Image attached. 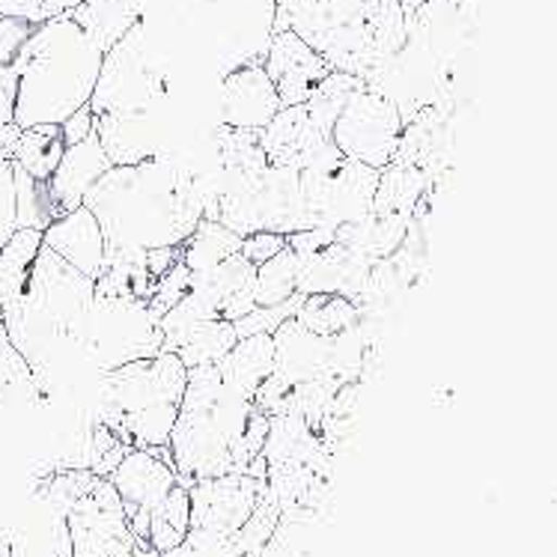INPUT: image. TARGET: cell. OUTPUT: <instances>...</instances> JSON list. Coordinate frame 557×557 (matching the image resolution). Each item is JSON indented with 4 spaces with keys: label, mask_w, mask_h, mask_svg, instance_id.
I'll return each mask as SVG.
<instances>
[{
    "label": "cell",
    "mask_w": 557,
    "mask_h": 557,
    "mask_svg": "<svg viewBox=\"0 0 557 557\" xmlns=\"http://www.w3.org/2000/svg\"><path fill=\"white\" fill-rule=\"evenodd\" d=\"M34 30V22L12 18V15H0V66H12V63H15V58L22 54L24 42L30 39Z\"/></svg>",
    "instance_id": "cell-36"
},
{
    "label": "cell",
    "mask_w": 557,
    "mask_h": 557,
    "mask_svg": "<svg viewBox=\"0 0 557 557\" xmlns=\"http://www.w3.org/2000/svg\"><path fill=\"white\" fill-rule=\"evenodd\" d=\"M296 319L313 334L337 337V334L361 322V308L341 293H319V296L301 298Z\"/></svg>",
    "instance_id": "cell-27"
},
{
    "label": "cell",
    "mask_w": 557,
    "mask_h": 557,
    "mask_svg": "<svg viewBox=\"0 0 557 557\" xmlns=\"http://www.w3.org/2000/svg\"><path fill=\"white\" fill-rule=\"evenodd\" d=\"M265 72L272 78L274 90L281 96L284 108L289 104H305L313 96L319 84L331 72V63L317 48L308 46L296 30H274L272 46L265 54Z\"/></svg>",
    "instance_id": "cell-13"
},
{
    "label": "cell",
    "mask_w": 557,
    "mask_h": 557,
    "mask_svg": "<svg viewBox=\"0 0 557 557\" xmlns=\"http://www.w3.org/2000/svg\"><path fill=\"white\" fill-rule=\"evenodd\" d=\"M135 557H161V555L152 546H147V543H140V546H137V552H135Z\"/></svg>",
    "instance_id": "cell-42"
},
{
    "label": "cell",
    "mask_w": 557,
    "mask_h": 557,
    "mask_svg": "<svg viewBox=\"0 0 557 557\" xmlns=\"http://www.w3.org/2000/svg\"><path fill=\"white\" fill-rule=\"evenodd\" d=\"M423 183H426L423 168H418V164H406V161H391L385 171L379 173V185H375L373 197V215L411 218L414 206L421 200Z\"/></svg>",
    "instance_id": "cell-21"
},
{
    "label": "cell",
    "mask_w": 557,
    "mask_h": 557,
    "mask_svg": "<svg viewBox=\"0 0 557 557\" xmlns=\"http://www.w3.org/2000/svg\"><path fill=\"white\" fill-rule=\"evenodd\" d=\"M164 96V72L152 60L144 22H137L111 51H104L102 72L92 90V114H144L156 111Z\"/></svg>",
    "instance_id": "cell-7"
},
{
    "label": "cell",
    "mask_w": 557,
    "mask_h": 557,
    "mask_svg": "<svg viewBox=\"0 0 557 557\" xmlns=\"http://www.w3.org/2000/svg\"><path fill=\"white\" fill-rule=\"evenodd\" d=\"M253 414V399L224 385L215 364L188 370L180 418L168 444L180 480L185 478L191 486L242 471V442Z\"/></svg>",
    "instance_id": "cell-4"
},
{
    "label": "cell",
    "mask_w": 557,
    "mask_h": 557,
    "mask_svg": "<svg viewBox=\"0 0 557 557\" xmlns=\"http://www.w3.org/2000/svg\"><path fill=\"white\" fill-rule=\"evenodd\" d=\"M403 128L406 120L399 114V104L382 90L364 84L337 116L331 140L346 159L367 164L373 171H385L397 159Z\"/></svg>",
    "instance_id": "cell-8"
},
{
    "label": "cell",
    "mask_w": 557,
    "mask_h": 557,
    "mask_svg": "<svg viewBox=\"0 0 557 557\" xmlns=\"http://www.w3.org/2000/svg\"><path fill=\"white\" fill-rule=\"evenodd\" d=\"M0 317H3V301H0Z\"/></svg>",
    "instance_id": "cell-43"
},
{
    "label": "cell",
    "mask_w": 557,
    "mask_h": 557,
    "mask_svg": "<svg viewBox=\"0 0 557 557\" xmlns=\"http://www.w3.org/2000/svg\"><path fill=\"white\" fill-rule=\"evenodd\" d=\"M159 352H164V331L161 317L147 298H92L81 329V358L92 373H114L120 367L147 361Z\"/></svg>",
    "instance_id": "cell-6"
},
{
    "label": "cell",
    "mask_w": 557,
    "mask_h": 557,
    "mask_svg": "<svg viewBox=\"0 0 557 557\" xmlns=\"http://www.w3.org/2000/svg\"><path fill=\"white\" fill-rule=\"evenodd\" d=\"M152 114L156 111L96 116V135L102 140L111 164H137V161L161 156Z\"/></svg>",
    "instance_id": "cell-19"
},
{
    "label": "cell",
    "mask_w": 557,
    "mask_h": 557,
    "mask_svg": "<svg viewBox=\"0 0 557 557\" xmlns=\"http://www.w3.org/2000/svg\"><path fill=\"white\" fill-rule=\"evenodd\" d=\"M215 367L224 385L233 387L242 397L253 399L262 382L274 373V334L242 337Z\"/></svg>",
    "instance_id": "cell-20"
},
{
    "label": "cell",
    "mask_w": 557,
    "mask_h": 557,
    "mask_svg": "<svg viewBox=\"0 0 557 557\" xmlns=\"http://www.w3.org/2000/svg\"><path fill=\"white\" fill-rule=\"evenodd\" d=\"M242 250V236L233 233L227 224L203 218L191 236L183 242V262L191 272H212L221 262Z\"/></svg>",
    "instance_id": "cell-24"
},
{
    "label": "cell",
    "mask_w": 557,
    "mask_h": 557,
    "mask_svg": "<svg viewBox=\"0 0 557 557\" xmlns=\"http://www.w3.org/2000/svg\"><path fill=\"white\" fill-rule=\"evenodd\" d=\"M215 149L218 159H221V171L227 176H250V173H260L269 168L260 132L233 128V125L221 123L215 135Z\"/></svg>",
    "instance_id": "cell-28"
},
{
    "label": "cell",
    "mask_w": 557,
    "mask_h": 557,
    "mask_svg": "<svg viewBox=\"0 0 557 557\" xmlns=\"http://www.w3.org/2000/svg\"><path fill=\"white\" fill-rule=\"evenodd\" d=\"M334 337H322L305 329L296 317L286 319L274 331V375L289 387L308 385L331 370Z\"/></svg>",
    "instance_id": "cell-16"
},
{
    "label": "cell",
    "mask_w": 557,
    "mask_h": 557,
    "mask_svg": "<svg viewBox=\"0 0 557 557\" xmlns=\"http://www.w3.org/2000/svg\"><path fill=\"white\" fill-rule=\"evenodd\" d=\"M286 248V236L284 233H272V230H257L242 239V257L250 260L253 265H262L269 262L274 253H281Z\"/></svg>",
    "instance_id": "cell-37"
},
{
    "label": "cell",
    "mask_w": 557,
    "mask_h": 557,
    "mask_svg": "<svg viewBox=\"0 0 557 557\" xmlns=\"http://www.w3.org/2000/svg\"><path fill=\"white\" fill-rule=\"evenodd\" d=\"M42 403L46 397L39 391L34 370L12 346L7 325L0 319V409H22V406H42Z\"/></svg>",
    "instance_id": "cell-22"
},
{
    "label": "cell",
    "mask_w": 557,
    "mask_h": 557,
    "mask_svg": "<svg viewBox=\"0 0 557 557\" xmlns=\"http://www.w3.org/2000/svg\"><path fill=\"white\" fill-rule=\"evenodd\" d=\"M111 168H114V164L108 159V152H104L102 140H99L96 132H92L87 140L66 147V152H63V159H60L58 164V171L51 173V180L46 183L54 218L66 215L72 209L84 206L87 191H90L92 185L99 183Z\"/></svg>",
    "instance_id": "cell-15"
},
{
    "label": "cell",
    "mask_w": 557,
    "mask_h": 557,
    "mask_svg": "<svg viewBox=\"0 0 557 557\" xmlns=\"http://www.w3.org/2000/svg\"><path fill=\"white\" fill-rule=\"evenodd\" d=\"M63 152H66V140H63L60 125H34V128H22V137H18V144H15V156H12V161H15L30 180H36V183H48L51 173L58 171Z\"/></svg>",
    "instance_id": "cell-23"
},
{
    "label": "cell",
    "mask_w": 557,
    "mask_h": 557,
    "mask_svg": "<svg viewBox=\"0 0 557 557\" xmlns=\"http://www.w3.org/2000/svg\"><path fill=\"white\" fill-rule=\"evenodd\" d=\"M269 478L253 471H233L224 478L191 483V528L236 536L269 492Z\"/></svg>",
    "instance_id": "cell-10"
},
{
    "label": "cell",
    "mask_w": 557,
    "mask_h": 557,
    "mask_svg": "<svg viewBox=\"0 0 557 557\" xmlns=\"http://www.w3.org/2000/svg\"><path fill=\"white\" fill-rule=\"evenodd\" d=\"M185 385L188 367L176 352H159L99 375L96 423L114 430L128 447L168 450Z\"/></svg>",
    "instance_id": "cell-5"
},
{
    "label": "cell",
    "mask_w": 557,
    "mask_h": 557,
    "mask_svg": "<svg viewBox=\"0 0 557 557\" xmlns=\"http://www.w3.org/2000/svg\"><path fill=\"white\" fill-rule=\"evenodd\" d=\"M69 512L36 490L15 524L0 528V557H72Z\"/></svg>",
    "instance_id": "cell-12"
},
{
    "label": "cell",
    "mask_w": 557,
    "mask_h": 557,
    "mask_svg": "<svg viewBox=\"0 0 557 557\" xmlns=\"http://www.w3.org/2000/svg\"><path fill=\"white\" fill-rule=\"evenodd\" d=\"M161 557H242L236 548L233 536L215 534V531H203V528H191L188 536L183 540V546L173 548L171 555Z\"/></svg>",
    "instance_id": "cell-33"
},
{
    "label": "cell",
    "mask_w": 557,
    "mask_h": 557,
    "mask_svg": "<svg viewBox=\"0 0 557 557\" xmlns=\"http://www.w3.org/2000/svg\"><path fill=\"white\" fill-rule=\"evenodd\" d=\"M96 298V281L42 245L22 296L3 308L12 346L34 370L46 403L81 358V329Z\"/></svg>",
    "instance_id": "cell-2"
},
{
    "label": "cell",
    "mask_w": 557,
    "mask_h": 557,
    "mask_svg": "<svg viewBox=\"0 0 557 557\" xmlns=\"http://www.w3.org/2000/svg\"><path fill=\"white\" fill-rule=\"evenodd\" d=\"M108 480L120 492V500H123L125 516H128L135 536L140 543H147L149 516L164 504L173 486H180V474H176L173 462L161 459L159 450L132 447Z\"/></svg>",
    "instance_id": "cell-11"
},
{
    "label": "cell",
    "mask_w": 557,
    "mask_h": 557,
    "mask_svg": "<svg viewBox=\"0 0 557 557\" xmlns=\"http://www.w3.org/2000/svg\"><path fill=\"white\" fill-rule=\"evenodd\" d=\"M183 260V248H152L147 250V265H149V274L159 281L161 274L173 269L176 262Z\"/></svg>",
    "instance_id": "cell-40"
},
{
    "label": "cell",
    "mask_w": 557,
    "mask_h": 557,
    "mask_svg": "<svg viewBox=\"0 0 557 557\" xmlns=\"http://www.w3.org/2000/svg\"><path fill=\"white\" fill-rule=\"evenodd\" d=\"M361 87H364V78H358L352 72L331 69L329 75H325V81L319 84L317 90H313V96L305 102L308 104L310 116H313V123H317L322 132H329L331 135V128L337 123V116H341V111L346 108V102H349Z\"/></svg>",
    "instance_id": "cell-30"
},
{
    "label": "cell",
    "mask_w": 557,
    "mask_h": 557,
    "mask_svg": "<svg viewBox=\"0 0 557 557\" xmlns=\"http://www.w3.org/2000/svg\"><path fill=\"white\" fill-rule=\"evenodd\" d=\"M298 293V253L286 245L272 260L257 265V284H253V298L257 308H274L284 305Z\"/></svg>",
    "instance_id": "cell-29"
},
{
    "label": "cell",
    "mask_w": 557,
    "mask_h": 557,
    "mask_svg": "<svg viewBox=\"0 0 557 557\" xmlns=\"http://www.w3.org/2000/svg\"><path fill=\"white\" fill-rule=\"evenodd\" d=\"M236 341L239 337H236V329H233L230 319H209L176 349V355L183 358V364L188 370H194V367H212L236 346Z\"/></svg>",
    "instance_id": "cell-31"
},
{
    "label": "cell",
    "mask_w": 557,
    "mask_h": 557,
    "mask_svg": "<svg viewBox=\"0 0 557 557\" xmlns=\"http://www.w3.org/2000/svg\"><path fill=\"white\" fill-rule=\"evenodd\" d=\"M284 108L269 72L260 63L230 69L221 81V123L262 132Z\"/></svg>",
    "instance_id": "cell-14"
},
{
    "label": "cell",
    "mask_w": 557,
    "mask_h": 557,
    "mask_svg": "<svg viewBox=\"0 0 557 557\" xmlns=\"http://www.w3.org/2000/svg\"><path fill=\"white\" fill-rule=\"evenodd\" d=\"M260 140L272 168H296V171H301L305 161L325 140H331V135L313 123L308 104H289V108H281L272 123L262 128Z\"/></svg>",
    "instance_id": "cell-17"
},
{
    "label": "cell",
    "mask_w": 557,
    "mask_h": 557,
    "mask_svg": "<svg viewBox=\"0 0 557 557\" xmlns=\"http://www.w3.org/2000/svg\"><path fill=\"white\" fill-rule=\"evenodd\" d=\"M42 239L54 253H60L69 265H75L81 274L87 277H99L104 265V233L99 227V221L92 215L87 206H78L66 215L54 218L46 230H42Z\"/></svg>",
    "instance_id": "cell-18"
},
{
    "label": "cell",
    "mask_w": 557,
    "mask_h": 557,
    "mask_svg": "<svg viewBox=\"0 0 557 557\" xmlns=\"http://www.w3.org/2000/svg\"><path fill=\"white\" fill-rule=\"evenodd\" d=\"M15 92H18L15 69L0 66V125L15 123Z\"/></svg>",
    "instance_id": "cell-39"
},
{
    "label": "cell",
    "mask_w": 557,
    "mask_h": 557,
    "mask_svg": "<svg viewBox=\"0 0 557 557\" xmlns=\"http://www.w3.org/2000/svg\"><path fill=\"white\" fill-rule=\"evenodd\" d=\"M84 0H0V15H12V18H24V22L42 24L48 18L66 15Z\"/></svg>",
    "instance_id": "cell-35"
},
{
    "label": "cell",
    "mask_w": 557,
    "mask_h": 557,
    "mask_svg": "<svg viewBox=\"0 0 557 557\" xmlns=\"http://www.w3.org/2000/svg\"><path fill=\"white\" fill-rule=\"evenodd\" d=\"M42 245H46L42 230L18 227L15 236L7 242V248L0 250V301H3V308L22 296L24 284H27V274L34 269L36 253H39Z\"/></svg>",
    "instance_id": "cell-25"
},
{
    "label": "cell",
    "mask_w": 557,
    "mask_h": 557,
    "mask_svg": "<svg viewBox=\"0 0 557 557\" xmlns=\"http://www.w3.org/2000/svg\"><path fill=\"white\" fill-rule=\"evenodd\" d=\"M102 60L99 42L72 12L36 24L12 63L18 75L15 123L22 128L66 123L75 111L90 104Z\"/></svg>",
    "instance_id": "cell-3"
},
{
    "label": "cell",
    "mask_w": 557,
    "mask_h": 557,
    "mask_svg": "<svg viewBox=\"0 0 557 557\" xmlns=\"http://www.w3.org/2000/svg\"><path fill=\"white\" fill-rule=\"evenodd\" d=\"M72 557H135L140 540L128 524L120 492L108 478H99L84 498L69 510Z\"/></svg>",
    "instance_id": "cell-9"
},
{
    "label": "cell",
    "mask_w": 557,
    "mask_h": 557,
    "mask_svg": "<svg viewBox=\"0 0 557 557\" xmlns=\"http://www.w3.org/2000/svg\"><path fill=\"white\" fill-rule=\"evenodd\" d=\"M221 173L206 183L171 156H152L137 164H114L92 185L84 206L90 209L111 248H183L203 218L218 221Z\"/></svg>",
    "instance_id": "cell-1"
},
{
    "label": "cell",
    "mask_w": 557,
    "mask_h": 557,
    "mask_svg": "<svg viewBox=\"0 0 557 557\" xmlns=\"http://www.w3.org/2000/svg\"><path fill=\"white\" fill-rule=\"evenodd\" d=\"M18 137H22V125L18 123L0 125V159H12V156H15Z\"/></svg>",
    "instance_id": "cell-41"
},
{
    "label": "cell",
    "mask_w": 557,
    "mask_h": 557,
    "mask_svg": "<svg viewBox=\"0 0 557 557\" xmlns=\"http://www.w3.org/2000/svg\"><path fill=\"white\" fill-rule=\"evenodd\" d=\"M188 531H191V492L185 483H180V486H173L159 510H152L149 516L147 543L159 555H168L173 548L183 546Z\"/></svg>",
    "instance_id": "cell-26"
},
{
    "label": "cell",
    "mask_w": 557,
    "mask_h": 557,
    "mask_svg": "<svg viewBox=\"0 0 557 557\" xmlns=\"http://www.w3.org/2000/svg\"><path fill=\"white\" fill-rule=\"evenodd\" d=\"M22 227V206H18V176L15 161L0 159V250Z\"/></svg>",
    "instance_id": "cell-32"
},
{
    "label": "cell",
    "mask_w": 557,
    "mask_h": 557,
    "mask_svg": "<svg viewBox=\"0 0 557 557\" xmlns=\"http://www.w3.org/2000/svg\"><path fill=\"white\" fill-rule=\"evenodd\" d=\"M60 132H63V140H66V147L72 144H81V140H87V137L96 132V114H92V108H81L75 114L69 116L66 123L60 125Z\"/></svg>",
    "instance_id": "cell-38"
},
{
    "label": "cell",
    "mask_w": 557,
    "mask_h": 557,
    "mask_svg": "<svg viewBox=\"0 0 557 557\" xmlns=\"http://www.w3.org/2000/svg\"><path fill=\"white\" fill-rule=\"evenodd\" d=\"M188 286H191V269L180 260L173 269H168V272L156 281L152 296H149V305H152V310H156L159 317H164L168 310L176 308V305L183 301V296L188 293Z\"/></svg>",
    "instance_id": "cell-34"
}]
</instances>
